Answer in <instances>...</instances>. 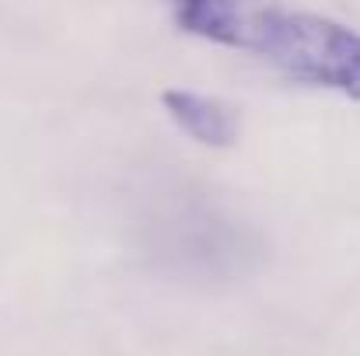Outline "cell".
<instances>
[{
	"label": "cell",
	"mask_w": 360,
	"mask_h": 356,
	"mask_svg": "<svg viewBox=\"0 0 360 356\" xmlns=\"http://www.w3.org/2000/svg\"><path fill=\"white\" fill-rule=\"evenodd\" d=\"M186 35L252 53L294 84L360 102V32L283 0H172Z\"/></svg>",
	"instance_id": "1"
},
{
	"label": "cell",
	"mask_w": 360,
	"mask_h": 356,
	"mask_svg": "<svg viewBox=\"0 0 360 356\" xmlns=\"http://www.w3.org/2000/svg\"><path fill=\"white\" fill-rule=\"evenodd\" d=\"M161 105L168 119L186 133L193 136L200 147H214V150H224L238 140V112L235 105H228L224 98H214V95H203V91H189V88H168L161 91Z\"/></svg>",
	"instance_id": "2"
}]
</instances>
